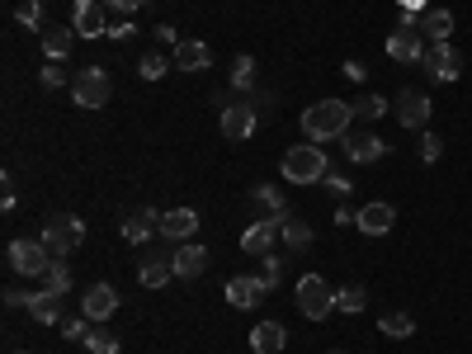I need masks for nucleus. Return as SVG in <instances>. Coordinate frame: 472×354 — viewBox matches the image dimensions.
Listing matches in <instances>:
<instances>
[{"label": "nucleus", "mask_w": 472, "mask_h": 354, "mask_svg": "<svg viewBox=\"0 0 472 354\" xmlns=\"http://www.w3.org/2000/svg\"><path fill=\"white\" fill-rule=\"evenodd\" d=\"M260 260H264V275H260V279H264V288L274 293V288L283 284V260H279L274 251H270V256H260Z\"/></svg>", "instance_id": "obj_37"}, {"label": "nucleus", "mask_w": 472, "mask_h": 354, "mask_svg": "<svg viewBox=\"0 0 472 354\" xmlns=\"http://www.w3.org/2000/svg\"><path fill=\"white\" fill-rule=\"evenodd\" d=\"M152 33H156V43H166V48H175V43H180V38H175V24H156Z\"/></svg>", "instance_id": "obj_43"}, {"label": "nucleus", "mask_w": 472, "mask_h": 354, "mask_svg": "<svg viewBox=\"0 0 472 354\" xmlns=\"http://www.w3.org/2000/svg\"><path fill=\"white\" fill-rule=\"evenodd\" d=\"M345 76H350L355 86H364V80H368V67H364V61H355V57H350V61H345Z\"/></svg>", "instance_id": "obj_42"}, {"label": "nucleus", "mask_w": 472, "mask_h": 354, "mask_svg": "<svg viewBox=\"0 0 472 354\" xmlns=\"http://www.w3.org/2000/svg\"><path fill=\"white\" fill-rule=\"evenodd\" d=\"M416 29L425 33V43H449V33H454V10H444V5H430V10H421Z\"/></svg>", "instance_id": "obj_20"}, {"label": "nucleus", "mask_w": 472, "mask_h": 354, "mask_svg": "<svg viewBox=\"0 0 472 354\" xmlns=\"http://www.w3.org/2000/svg\"><path fill=\"white\" fill-rule=\"evenodd\" d=\"M86 349L90 354H118V336H114V331H105V326H95L90 340H86Z\"/></svg>", "instance_id": "obj_35"}, {"label": "nucleus", "mask_w": 472, "mask_h": 354, "mask_svg": "<svg viewBox=\"0 0 472 354\" xmlns=\"http://www.w3.org/2000/svg\"><path fill=\"white\" fill-rule=\"evenodd\" d=\"M213 104H222V114H217V128H222V137L227 142H245L255 133V123H260V114H255V99H227V95H213Z\"/></svg>", "instance_id": "obj_4"}, {"label": "nucleus", "mask_w": 472, "mask_h": 354, "mask_svg": "<svg viewBox=\"0 0 472 354\" xmlns=\"http://www.w3.org/2000/svg\"><path fill=\"white\" fill-rule=\"evenodd\" d=\"M71 29L80 38H99V33H109L105 24V0H76V10H71Z\"/></svg>", "instance_id": "obj_15"}, {"label": "nucleus", "mask_w": 472, "mask_h": 354, "mask_svg": "<svg viewBox=\"0 0 472 354\" xmlns=\"http://www.w3.org/2000/svg\"><path fill=\"white\" fill-rule=\"evenodd\" d=\"M279 232H283V227H274V222H251L241 232V251L245 256H270L274 241H279Z\"/></svg>", "instance_id": "obj_22"}, {"label": "nucleus", "mask_w": 472, "mask_h": 354, "mask_svg": "<svg viewBox=\"0 0 472 354\" xmlns=\"http://www.w3.org/2000/svg\"><path fill=\"white\" fill-rule=\"evenodd\" d=\"M171 279H175L171 251H142V260H137V284L142 288H166Z\"/></svg>", "instance_id": "obj_11"}, {"label": "nucleus", "mask_w": 472, "mask_h": 354, "mask_svg": "<svg viewBox=\"0 0 472 354\" xmlns=\"http://www.w3.org/2000/svg\"><path fill=\"white\" fill-rule=\"evenodd\" d=\"M76 29H67V24H52V29H43V57L48 61H67V52H71V43H76Z\"/></svg>", "instance_id": "obj_26"}, {"label": "nucleus", "mask_w": 472, "mask_h": 354, "mask_svg": "<svg viewBox=\"0 0 472 354\" xmlns=\"http://www.w3.org/2000/svg\"><path fill=\"white\" fill-rule=\"evenodd\" d=\"M393 114H397V123L402 128H425L430 123V95L425 90H402L397 99H393Z\"/></svg>", "instance_id": "obj_12"}, {"label": "nucleus", "mask_w": 472, "mask_h": 354, "mask_svg": "<svg viewBox=\"0 0 472 354\" xmlns=\"http://www.w3.org/2000/svg\"><path fill=\"white\" fill-rule=\"evenodd\" d=\"M43 0H24V5H19L14 10V19H19V24H24V29H43Z\"/></svg>", "instance_id": "obj_36"}, {"label": "nucleus", "mask_w": 472, "mask_h": 354, "mask_svg": "<svg viewBox=\"0 0 472 354\" xmlns=\"http://www.w3.org/2000/svg\"><path fill=\"white\" fill-rule=\"evenodd\" d=\"M137 33V24H133V14H123V19H114L109 24V33L105 38H114V43H128V38Z\"/></svg>", "instance_id": "obj_39"}, {"label": "nucleus", "mask_w": 472, "mask_h": 354, "mask_svg": "<svg viewBox=\"0 0 472 354\" xmlns=\"http://www.w3.org/2000/svg\"><path fill=\"white\" fill-rule=\"evenodd\" d=\"M38 241H43L57 260H67L76 246L86 241V222H80L76 213H57V218H48V227H43V237H38Z\"/></svg>", "instance_id": "obj_6"}, {"label": "nucleus", "mask_w": 472, "mask_h": 354, "mask_svg": "<svg viewBox=\"0 0 472 354\" xmlns=\"http://www.w3.org/2000/svg\"><path fill=\"white\" fill-rule=\"evenodd\" d=\"M340 142H345V156H350L355 165H374V161L387 156V142L374 137V133H345Z\"/></svg>", "instance_id": "obj_16"}, {"label": "nucleus", "mask_w": 472, "mask_h": 354, "mask_svg": "<svg viewBox=\"0 0 472 354\" xmlns=\"http://www.w3.org/2000/svg\"><path fill=\"white\" fill-rule=\"evenodd\" d=\"M331 354H345V349H331Z\"/></svg>", "instance_id": "obj_48"}, {"label": "nucleus", "mask_w": 472, "mask_h": 354, "mask_svg": "<svg viewBox=\"0 0 472 354\" xmlns=\"http://www.w3.org/2000/svg\"><path fill=\"white\" fill-rule=\"evenodd\" d=\"M80 312H86V317L95 321V326H105L114 312H118V288L114 284H95L86 298H80Z\"/></svg>", "instance_id": "obj_14"}, {"label": "nucleus", "mask_w": 472, "mask_h": 354, "mask_svg": "<svg viewBox=\"0 0 472 354\" xmlns=\"http://www.w3.org/2000/svg\"><path fill=\"white\" fill-rule=\"evenodd\" d=\"M298 312L307 321H326L336 312V293H331V284H326L321 275H302L298 279Z\"/></svg>", "instance_id": "obj_7"}, {"label": "nucleus", "mask_w": 472, "mask_h": 354, "mask_svg": "<svg viewBox=\"0 0 472 354\" xmlns=\"http://www.w3.org/2000/svg\"><path fill=\"white\" fill-rule=\"evenodd\" d=\"M355 123V109L345 99H317L302 109V137L307 142H340Z\"/></svg>", "instance_id": "obj_1"}, {"label": "nucleus", "mask_w": 472, "mask_h": 354, "mask_svg": "<svg viewBox=\"0 0 472 354\" xmlns=\"http://www.w3.org/2000/svg\"><path fill=\"white\" fill-rule=\"evenodd\" d=\"M90 331H95V321L86 317V312H80V317H67V321H61V336H67V340H80V345L90 340Z\"/></svg>", "instance_id": "obj_33"}, {"label": "nucleus", "mask_w": 472, "mask_h": 354, "mask_svg": "<svg viewBox=\"0 0 472 354\" xmlns=\"http://www.w3.org/2000/svg\"><path fill=\"white\" fill-rule=\"evenodd\" d=\"M194 232H199V213H194V208H171V213H161V237H166L171 246L194 241Z\"/></svg>", "instance_id": "obj_13"}, {"label": "nucleus", "mask_w": 472, "mask_h": 354, "mask_svg": "<svg viewBox=\"0 0 472 354\" xmlns=\"http://www.w3.org/2000/svg\"><path fill=\"white\" fill-rule=\"evenodd\" d=\"M279 171H283V180H293V184H321L331 165H326V152L317 147V142H302V147H293L289 156H283Z\"/></svg>", "instance_id": "obj_2"}, {"label": "nucleus", "mask_w": 472, "mask_h": 354, "mask_svg": "<svg viewBox=\"0 0 472 354\" xmlns=\"http://www.w3.org/2000/svg\"><path fill=\"white\" fill-rule=\"evenodd\" d=\"M38 80H43V90H61V86H67V67H61V61H48Z\"/></svg>", "instance_id": "obj_38"}, {"label": "nucleus", "mask_w": 472, "mask_h": 354, "mask_svg": "<svg viewBox=\"0 0 472 354\" xmlns=\"http://www.w3.org/2000/svg\"><path fill=\"white\" fill-rule=\"evenodd\" d=\"M166 71H171V61L161 57V52H147V57L137 61V76H142V80H161Z\"/></svg>", "instance_id": "obj_34"}, {"label": "nucleus", "mask_w": 472, "mask_h": 354, "mask_svg": "<svg viewBox=\"0 0 472 354\" xmlns=\"http://www.w3.org/2000/svg\"><path fill=\"white\" fill-rule=\"evenodd\" d=\"M279 237L289 241L293 251H307V246H312V237H317V232H312V227H307L302 218H289V222H283V232H279Z\"/></svg>", "instance_id": "obj_31"}, {"label": "nucleus", "mask_w": 472, "mask_h": 354, "mask_svg": "<svg viewBox=\"0 0 472 354\" xmlns=\"http://www.w3.org/2000/svg\"><path fill=\"white\" fill-rule=\"evenodd\" d=\"M227 80H232L236 95H251V90H255V57L241 52V57L232 61V76H227Z\"/></svg>", "instance_id": "obj_28"}, {"label": "nucleus", "mask_w": 472, "mask_h": 354, "mask_svg": "<svg viewBox=\"0 0 472 354\" xmlns=\"http://www.w3.org/2000/svg\"><path fill=\"white\" fill-rule=\"evenodd\" d=\"M152 237H161V213H156V208H137V213L123 218V241L147 246Z\"/></svg>", "instance_id": "obj_17"}, {"label": "nucleus", "mask_w": 472, "mask_h": 354, "mask_svg": "<svg viewBox=\"0 0 472 354\" xmlns=\"http://www.w3.org/2000/svg\"><path fill=\"white\" fill-rule=\"evenodd\" d=\"M425 76L430 80H440V86H449V80H458L463 76V57L454 43H425Z\"/></svg>", "instance_id": "obj_9"}, {"label": "nucleus", "mask_w": 472, "mask_h": 354, "mask_svg": "<svg viewBox=\"0 0 472 354\" xmlns=\"http://www.w3.org/2000/svg\"><path fill=\"white\" fill-rule=\"evenodd\" d=\"M171 260H175V279H199L203 269H208V251H203L199 241H184V246H175V251H171Z\"/></svg>", "instance_id": "obj_21"}, {"label": "nucleus", "mask_w": 472, "mask_h": 354, "mask_svg": "<svg viewBox=\"0 0 472 354\" xmlns=\"http://www.w3.org/2000/svg\"><path fill=\"white\" fill-rule=\"evenodd\" d=\"M393 222H397V213H393V203H364L359 208V218H355V227H359V232L364 237H387V232H393Z\"/></svg>", "instance_id": "obj_18"}, {"label": "nucleus", "mask_w": 472, "mask_h": 354, "mask_svg": "<svg viewBox=\"0 0 472 354\" xmlns=\"http://www.w3.org/2000/svg\"><path fill=\"white\" fill-rule=\"evenodd\" d=\"M402 10H412V14H421V10H430V0H402Z\"/></svg>", "instance_id": "obj_47"}, {"label": "nucleus", "mask_w": 472, "mask_h": 354, "mask_svg": "<svg viewBox=\"0 0 472 354\" xmlns=\"http://www.w3.org/2000/svg\"><path fill=\"white\" fill-rule=\"evenodd\" d=\"M52 251L43 241H10V269L14 275H24V279H43L48 269H52Z\"/></svg>", "instance_id": "obj_8"}, {"label": "nucleus", "mask_w": 472, "mask_h": 354, "mask_svg": "<svg viewBox=\"0 0 472 354\" xmlns=\"http://www.w3.org/2000/svg\"><path fill=\"white\" fill-rule=\"evenodd\" d=\"M416 19H421V14L402 10V14H397L393 38H387V57L402 61V67H412V61H421V57H425V33L416 29Z\"/></svg>", "instance_id": "obj_5"}, {"label": "nucleus", "mask_w": 472, "mask_h": 354, "mask_svg": "<svg viewBox=\"0 0 472 354\" xmlns=\"http://www.w3.org/2000/svg\"><path fill=\"white\" fill-rule=\"evenodd\" d=\"M29 293H19V288H5V307H24Z\"/></svg>", "instance_id": "obj_46"}, {"label": "nucleus", "mask_w": 472, "mask_h": 354, "mask_svg": "<svg viewBox=\"0 0 472 354\" xmlns=\"http://www.w3.org/2000/svg\"><path fill=\"white\" fill-rule=\"evenodd\" d=\"M350 109H355V118H364V123H374V118H383L387 109H393V104H387L383 95H374V90H364L355 104H350Z\"/></svg>", "instance_id": "obj_30"}, {"label": "nucleus", "mask_w": 472, "mask_h": 354, "mask_svg": "<svg viewBox=\"0 0 472 354\" xmlns=\"http://www.w3.org/2000/svg\"><path fill=\"white\" fill-rule=\"evenodd\" d=\"M378 331H383V336H393V340H412L416 336V321H412V312H383Z\"/></svg>", "instance_id": "obj_27"}, {"label": "nucleus", "mask_w": 472, "mask_h": 354, "mask_svg": "<svg viewBox=\"0 0 472 354\" xmlns=\"http://www.w3.org/2000/svg\"><path fill=\"white\" fill-rule=\"evenodd\" d=\"M251 203H255V213H260V222H274V227H283L293 213H289V199H283V190L279 184H255L251 190Z\"/></svg>", "instance_id": "obj_10"}, {"label": "nucleus", "mask_w": 472, "mask_h": 354, "mask_svg": "<svg viewBox=\"0 0 472 354\" xmlns=\"http://www.w3.org/2000/svg\"><path fill=\"white\" fill-rule=\"evenodd\" d=\"M368 307V288L364 284H350L336 293V312H345V317H359V312Z\"/></svg>", "instance_id": "obj_29"}, {"label": "nucleus", "mask_w": 472, "mask_h": 354, "mask_svg": "<svg viewBox=\"0 0 472 354\" xmlns=\"http://www.w3.org/2000/svg\"><path fill=\"white\" fill-rule=\"evenodd\" d=\"M270 298V288H264V279H255V275H236V279H227V303L232 307H255V303H264Z\"/></svg>", "instance_id": "obj_19"}, {"label": "nucleus", "mask_w": 472, "mask_h": 354, "mask_svg": "<svg viewBox=\"0 0 472 354\" xmlns=\"http://www.w3.org/2000/svg\"><path fill=\"white\" fill-rule=\"evenodd\" d=\"M29 317L43 321V326H61V293H52V288L29 293Z\"/></svg>", "instance_id": "obj_24"}, {"label": "nucleus", "mask_w": 472, "mask_h": 354, "mask_svg": "<svg viewBox=\"0 0 472 354\" xmlns=\"http://www.w3.org/2000/svg\"><path fill=\"white\" fill-rule=\"evenodd\" d=\"M171 61L180 71H203V67H213V52L208 43H194V38H180V43L171 48Z\"/></svg>", "instance_id": "obj_23"}, {"label": "nucleus", "mask_w": 472, "mask_h": 354, "mask_svg": "<svg viewBox=\"0 0 472 354\" xmlns=\"http://www.w3.org/2000/svg\"><path fill=\"white\" fill-rule=\"evenodd\" d=\"M109 10H118V14H137L142 10V0H105Z\"/></svg>", "instance_id": "obj_45"}, {"label": "nucleus", "mask_w": 472, "mask_h": 354, "mask_svg": "<svg viewBox=\"0 0 472 354\" xmlns=\"http://www.w3.org/2000/svg\"><path fill=\"white\" fill-rule=\"evenodd\" d=\"M283 345H289V331H283L279 321H260L251 331V354H279Z\"/></svg>", "instance_id": "obj_25"}, {"label": "nucleus", "mask_w": 472, "mask_h": 354, "mask_svg": "<svg viewBox=\"0 0 472 354\" xmlns=\"http://www.w3.org/2000/svg\"><path fill=\"white\" fill-rule=\"evenodd\" d=\"M14 354H24V349H14Z\"/></svg>", "instance_id": "obj_49"}, {"label": "nucleus", "mask_w": 472, "mask_h": 354, "mask_svg": "<svg viewBox=\"0 0 472 354\" xmlns=\"http://www.w3.org/2000/svg\"><path fill=\"white\" fill-rule=\"evenodd\" d=\"M355 218H359V213H355V208H350V203H340V208H336V213H331V222H336V227H350Z\"/></svg>", "instance_id": "obj_44"}, {"label": "nucleus", "mask_w": 472, "mask_h": 354, "mask_svg": "<svg viewBox=\"0 0 472 354\" xmlns=\"http://www.w3.org/2000/svg\"><path fill=\"white\" fill-rule=\"evenodd\" d=\"M440 152H444V142H440L435 133H425V137H421V161H440Z\"/></svg>", "instance_id": "obj_40"}, {"label": "nucleus", "mask_w": 472, "mask_h": 354, "mask_svg": "<svg viewBox=\"0 0 472 354\" xmlns=\"http://www.w3.org/2000/svg\"><path fill=\"white\" fill-rule=\"evenodd\" d=\"M114 95V80L105 67H80L71 76V99H76V109H105Z\"/></svg>", "instance_id": "obj_3"}, {"label": "nucleus", "mask_w": 472, "mask_h": 354, "mask_svg": "<svg viewBox=\"0 0 472 354\" xmlns=\"http://www.w3.org/2000/svg\"><path fill=\"white\" fill-rule=\"evenodd\" d=\"M43 288H52V293L67 298V293H71V265H67V260H52V269L43 275Z\"/></svg>", "instance_id": "obj_32"}, {"label": "nucleus", "mask_w": 472, "mask_h": 354, "mask_svg": "<svg viewBox=\"0 0 472 354\" xmlns=\"http://www.w3.org/2000/svg\"><path fill=\"white\" fill-rule=\"evenodd\" d=\"M321 184H326V190H331V194H340V199L350 194V180H345L340 171H326V180H321Z\"/></svg>", "instance_id": "obj_41"}]
</instances>
